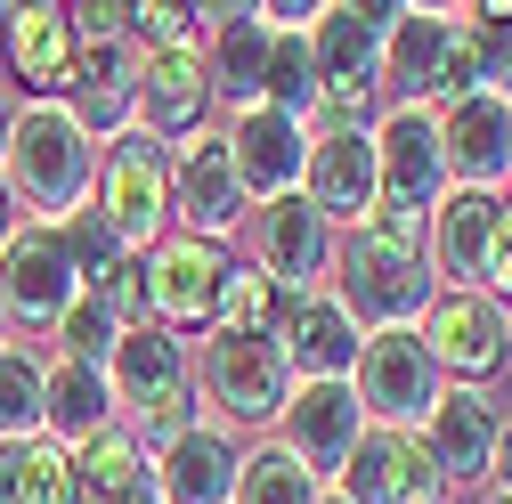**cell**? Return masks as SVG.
I'll list each match as a JSON object with an SVG mask.
<instances>
[{
  "label": "cell",
  "mask_w": 512,
  "mask_h": 504,
  "mask_svg": "<svg viewBox=\"0 0 512 504\" xmlns=\"http://www.w3.org/2000/svg\"><path fill=\"white\" fill-rule=\"evenodd\" d=\"M82 293H98L122 326H147V269H139V252H131V261H114V269H106L98 285H82Z\"/></svg>",
  "instance_id": "38"
},
{
  "label": "cell",
  "mask_w": 512,
  "mask_h": 504,
  "mask_svg": "<svg viewBox=\"0 0 512 504\" xmlns=\"http://www.w3.org/2000/svg\"><path fill=\"white\" fill-rule=\"evenodd\" d=\"M171 228L179 236H204V244H228L244 228V196H236V171H228L220 131H196V139L171 147Z\"/></svg>",
  "instance_id": "15"
},
{
  "label": "cell",
  "mask_w": 512,
  "mask_h": 504,
  "mask_svg": "<svg viewBox=\"0 0 512 504\" xmlns=\"http://www.w3.org/2000/svg\"><path fill=\"white\" fill-rule=\"evenodd\" d=\"M496 431H504V407H496L488 391H464V383H447L439 407L415 423V439H423L439 488H480L488 464H496Z\"/></svg>",
  "instance_id": "14"
},
{
  "label": "cell",
  "mask_w": 512,
  "mask_h": 504,
  "mask_svg": "<svg viewBox=\"0 0 512 504\" xmlns=\"http://www.w3.org/2000/svg\"><path fill=\"white\" fill-rule=\"evenodd\" d=\"M236 431L228 423H196L179 431L171 448H155V496L163 504H236Z\"/></svg>",
  "instance_id": "24"
},
{
  "label": "cell",
  "mask_w": 512,
  "mask_h": 504,
  "mask_svg": "<svg viewBox=\"0 0 512 504\" xmlns=\"http://www.w3.org/2000/svg\"><path fill=\"white\" fill-rule=\"evenodd\" d=\"M269 41H277V33L261 25V9H204V82H212V106H220V114L261 106Z\"/></svg>",
  "instance_id": "20"
},
{
  "label": "cell",
  "mask_w": 512,
  "mask_h": 504,
  "mask_svg": "<svg viewBox=\"0 0 512 504\" xmlns=\"http://www.w3.org/2000/svg\"><path fill=\"white\" fill-rule=\"evenodd\" d=\"M57 236H66V261H74V277H82V285H98V277H106L114 261H131V252L114 244V228H106V220H98L90 204L57 220Z\"/></svg>",
  "instance_id": "37"
},
{
  "label": "cell",
  "mask_w": 512,
  "mask_h": 504,
  "mask_svg": "<svg viewBox=\"0 0 512 504\" xmlns=\"http://www.w3.org/2000/svg\"><path fill=\"white\" fill-rule=\"evenodd\" d=\"M131 131H147L155 147H179L212 131V82H204V49H155L139 57V114Z\"/></svg>",
  "instance_id": "17"
},
{
  "label": "cell",
  "mask_w": 512,
  "mask_h": 504,
  "mask_svg": "<svg viewBox=\"0 0 512 504\" xmlns=\"http://www.w3.org/2000/svg\"><path fill=\"white\" fill-rule=\"evenodd\" d=\"M350 391H358V415H366V423L415 431V423L439 407L447 374L431 366L423 334H366V342H358V366H350Z\"/></svg>",
  "instance_id": "8"
},
{
  "label": "cell",
  "mask_w": 512,
  "mask_h": 504,
  "mask_svg": "<svg viewBox=\"0 0 512 504\" xmlns=\"http://www.w3.org/2000/svg\"><path fill=\"white\" fill-rule=\"evenodd\" d=\"M439 147H447V187L504 196V187H512V106L488 98V90L439 106Z\"/></svg>",
  "instance_id": "16"
},
{
  "label": "cell",
  "mask_w": 512,
  "mask_h": 504,
  "mask_svg": "<svg viewBox=\"0 0 512 504\" xmlns=\"http://www.w3.org/2000/svg\"><path fill=\"white\" fill-rule=\"evenodd\" d=\"M196 391H204V415L228 423V431H269L293 374H285V350L277 342H252V334H204V358H196Z\"/></svg>",
  "instance_id": "4"
},
{
  "label": "cell",
  "mask_w": 512,
  "mask_h": 504,
  "mask_svg": "<svg viewBox=\"0 0 512 504\" xmlns=\"http://www.w3.org/2000/svg\"><path fill=\"white\" fill-rule=\"evenodd\" d=\"M131 49L139 57H155V49H204V9L147 0V9H131Z\"/></svg>",
  "instance_id": "36"
},
{
  "label": "cell",
  "mask_w": 512,
  "mask_h": 504,
  "mask_svg": "<svg viewBox=\"0 0 512 504\" xmlns=\"http://www.w3.org/2000/svg\"><path fill=\"white\" fill-rule=\"evenodd\" d=\"M504 106H512V98H504Z\"/></svg>",
  "instance_id": "46"
},
{
  "label": "cell",
  "mask_w": 512,
  "mask_h": 504,
  "mask_svg": "<svg viewBox=\"0 0 512 504\" xmlns=\"http://www.w3.org/2000/svg\"><path fill=\"white\" fill-rule=\"evenodd\" d=\"M66 17H74V41H82V49L131 41V9H122V0H90V9H66Z\"/></svg>",
  "instance_id": "39"
},
{
  "label": "cell",
  "mask_w": 512,
  "mask_h": 504,
  "mask_svg": "<svg viewBox=\"0 0 512 504\" xmlns=\"http://www.w3.org/2000/svg\"><path fill=\"white\" fill-rule=\"evenodd\" d=\"M0 49H9V74L25 82V98H66L74 90V17L33 0V9H0Z\"/></svg>",
  "instance_id": "21"
},
{
  "label": "cell",
  "mask_w": 512,
  "mask_h": 504,
  "mask_svg": "<svg viewBox=\"0 0 512 504\" xmlns=\"http://www.w3.org/2000/svg\"><path fill=\"white\" fill-rule=\"evenodd\" d=\"M317 504H342V496H334V488H326V496H317Z\"/></svg>",
  "instance_id": "45"
},
{
  "label": "cell",
  "mask_w": 512,
  "mask_h": 504,
  "mask_svg": "<svg viewBox=\"0 0 512 504\" xmlns=\"http://www.w3.org/2000/svg\"><path fill=\"white\" fill-rule=\"evenodd\" d=\"M374 179H382V204L391 212H415L431 220L439 196H447V147H439V114L431 106H382L374 114Z\"/></svg>",
  "instance_id": "7"
},
{
  "label": "cell",
  "mask_w": 512,
  "mask_h": 504,
  "mask_svg": "<svg viewBox=\"0 0 512 504\" xmlns=\"http://www.w3.org/2000/svg\"><path fill=\"white\" fill-rule=\"evenodd\" d=\"M326 496V480H317L309 464H293L277 439H252L244 464H236V504H317Z\"/></svg>",
  "instance_id": "31"
},
{
  "label": "cell",
  "mask_w": 512,
  "mask_h": 504,
  "mask_svg": "<svg viewBox=\"0 0 512 504\" xmlns=\"http://www.w3.org/2000/svg\"><path fill=\"white\" fill-rule=\"evenodd\" d=\"M187 383H196V358H187V342H171L163 326H131V334L114 342V358H106V391H114V415L122 423L147 415L171 391H187Z\"/></svg>",
  "instance_id": "25"
},
{
  "label": "cell",
  "mask_w": 512,
  "mask_h": 504,
  "mask_svg": "<svg viewBox=\"0 0 512 504\" xmlns=\"http://www.w3.org/2000/svg\"><path fill=\"white\" fill-rule=\"evenodd\" d=\"M9 131H17V106L0 98V163H9Z\"/></svg>",
  "instance_id": "42"
},
{
  "label": "cell",
  "mask_w": 512,
  "mask_h": 504,
  "mask_svg": "<svg viewBox=\"0 0 512 504\" xmlns=\"http://www.w3.org/2000/svg\"><path fill=\"white\" fill-rule=\"evenodd\" d=\"M114 391H106V366L90 358H49V391H41V431L57 448H82V439L114 431Z\"/></svg>",
  "instance_id": "28"
},
{
  "label": "cell",
  "mask_w": 512,
  "mask_h": 504,
  "mask_svg": "<svg viewBox=\"0 0 512 504\" xmlns=\"http://www.w3.org/2000/svg\"><path fill=\"white\" fill-rule=\"evenodd\" d=\"M74 293H82V277L66 261L57 220H17V236L0 244V318L9 326H57Z\"/></svg>",
  "instance_id": "9"
},
{
  "label": "cell",
  "mask_w": 512,
  "mask_h": 504,
  "mask_svg": "<svg viewBox=\"0 0 512 504\" xmlns=\"http://www.w3.org/2000/svg\"><path fill=\"white\" fill-rule=\"evenodd\" d=\"M261 106H277L285 122H301V131H309V114H317V57H309V33H277V41H269Z\"/></svg>",
  "instance_id": "33"
},
{
  "label": "cell",
  "mask_w": 512,
  "mask_h": 504,
  "mask_svg": "<svg viewBox=\"0 0 512 504\" xmlns=\"http://www.w3.org/2000/svg\"><path fill=\"white\" fill-rule=\"evenodd\" d=\"M326 488L342 504H447V488H439V472L423 456V439L415 431H391V423H366Z\"/></svg>",
  "instance_id": "10"
},
{
  "label": "cell",
  "mask_w": 512,
  "mask_h": 504,
  "mask_svg": "<svg viewBox=\"0 0 512 504\" xmlns=\"http://www.w3.org/2000/svg\"><path fill=\"white\" fill-rule=\"evenodd\" d=\"M358 431H366V415H358V391L350 383H293L285 407H277V448L293 464H309L317 480L342 472V456H350Z\"/></svg>",
  "instance_id": "18"
},
{
  "label": "cell",
  "mask_w": 512,
  "mask_h": 504,
  "mask_svg": "<svg viewBox=\"0 0 512 504\" xmlns=\"http://www.w3.org/2000/svg\"><path fill=\"white\" fill-rule=\"evenodd\" d=\"M41 391H49V358L9 342L0 350V439H33L41 431Z\"/></svg>",
  "instance_id": "34"
},
{
  "label": "cell",
  "mask_w": 512,
  "mask_h": 504,
  "mask_svg": "<svg viewBox=\"0 0 512 504\" xmlns=\"http://www.w3.org/2000/svg\"><path fill=\"white\" fill-rule=\"evenodd\" d=\"M90 212L114 228L122 252H155L171 236V147H155L147 131H122L98 147V187Z\"/></svg>",
  "instance_id": "3"
},
{
  "label": "cell",
  "mask_w": 512,
  "mask_h": 504,
  "mask_svg": "<svg viewBox=\"0 0 512 504\" xmlns=\"http://www.w3.org/2000/svg\"><path fill=\"white\" fill-rule=\"evenodd\" d=\"M0 350H9V318H0Z\"/></svg>",
  "instance_id": "44"
},
{
  "label": "cell",
  "mask_w": 512,
  "mask_h": 504,
  "mask_svg": "<svg viewBox=\"0 0 512 504\" xmlns=\"http://www.w3.org/2000/svg\"><path fill=\"white\" fill-rule=\"evenodd\" d=\"M147 269V326H163L171 342H196L212 334V309H220V277H228V244L204 236H163L155 252H139Z\"/></svg>",
  "instance_id": "6"
},
{
  "label": "cell",
  "mask_w": 512,
  "mask_h": 504,
  "mask_svg": "<svg viewBox=\"0 0 512 504\" xmlns=\"http://www.w3.org/2000/svg\"><path fill=\"white\" fill-rule=\"evenodd\" d=\"M74 122L106 147L131 131V114H139V49L131 41H106V49H82L74 57V90H66Z\"/></svg>",
  "instance_id": "26"
},
{
  "label": "cell",
  "mask_w": 512,
  "mask_h": 504,
  "mask_svg": "<svg viewBox=\"0 0 512 504\" xmlns=\"http://www.w3.org/2000/svg\"><path fill=\"white\" fill-rule=\"evenodd\" d=\"M293 301H301V293L269 285L252 261H228V277H220V309H212V334H252V342H277V334H285V318H293Z\"/></svg>",
  "instance_id": "30"
},
{
  "label": "cell",
  "mask_w": 512,
  "mask_h": 504,
  "mask_svg": "<svg viewBox=\"0 0 512 504\" xmlns=\"http://www.w3.org/2000/svg\"><path fill=\"white\" fill-rule=\"evenodd\" d=\"M17 220H25V212H17V196H9V179H0V244L17 236Z\"/></svg>",
  "instance_id": "41"
},
{
  "label": "cell",
  "mask_w": 512,
  "mask_h": 504,
  "mask_svg": "<svg viewBox=\"0 0 512 504\" xmlns=\"http://www.w3.org/2000/svg\"><path fill=\"white\" fill-rule=\"evenodd\" d=\"M358 326H350V309L317 285V293H301L293 301V318H285V334H277V350H285V374L293 383H350V366H358Z\"/></svg>",
  "instance_id": "23"
},
{
  "label": "cell",
  "mask_w": 512,
  "mask_h": 504,
  "mask_svg": "<svg viewBox=\"0 0 512 504\" xmlns=\"http://www.w3.org/2000/svg\"><path fill=\"white\" fill-rule=\"evenodd\" d=\"M399 0H326L309 17V57H317V98L326 90H374L382 98V33Z\"/></svg>",
  "instance_id": "13"
},
{
  "label": "cell",
  "mask_w": 512,
  "mask_h": 504,
  "mask_svg": "<svg viewBox=\"0 0 512 504\" xmlns=\"http://www.w3.org/2000/svg\"><path fill=\"white\" fill-rule=\"evenodd\" d=\"M488 504H512V496H504V488H488Z\"/></svg>",
  "instance_id": "43"
},
{
  "label": "cell",
  "mask_w": 512,
  "mask_h": 504,
  "mask_svg": "<svg viewBox=\"0 0 512 504\" xmlns=\"http://www.w3.org/2000/svg\"><path fill=\"white\" fill-rule=\"evenodd\" d=\"M415 334H423L431 366L447 374V383H464V391H488L512 366V309L496 293H439Z\"/></svg>",
  "instance_id": "5"
},
{
  "label": "cell",
  "mask_w": 512,
  "mask_h": 504,
  "mask_svg": "<svg viewBox=\"0 0 512 504\" xmlns=\"http://www.w3.org/2000/svg\"><path fill=\"white\" fill-rule=\"evenodd\" d=\"M220 147H228V171H236V196L244 212H261L277 196H301V163H309V131L285 122L277 106H244L220 122Z\"/></svg>",
  "instance_id": "11"
},
{
  "label": "cell",
  "mask_w": 512,
  "mask_h": 504,
  "mask_svg": "<svg viewBox=\"0 0 512 504\" xmlns=\"http://www.w3.org/2000/svg\"><path fill=\"white\" fill-rule=\"evenodd\" d=\"M488 480L512 496V415H504V431H496V464H488Z\"/></svg>",
  "instance_id": "40"
},
{
  "label": "cell",
  "mask_w": 512,
  "mask_h": 504,
  "mask_svg": "<svg viewBox=\"0 0 512 504\" xmlns=\"http://www.w3.org/2000/svg\"><path fill=\"white\" fill-rule=\"evenodd\" d=\"M326 293L350 309L358 334H415L423 309L439 301V277L415 244H391L374 228H350L334 236V269H326Z\"/></svg>",
  "instance_id": "2"
},
{
  "label": "cell",
  "mask_w": 512,
  "mask_h": 504,
  "mask_svg": "<svg viewBox=\"0 0 512 504\" xmlns=\"http://www.w3.org/2000/svg\"><path fill=\"white\" fill-rule=\"evenodd\" d=\"M49 334H57V358H90V366H106V358H114V342L131 334V326H122L98 293H74V301H66V318H57Z\"/></svg>",
  "instance_id": "35"
},
{
  "label": "cell",
  "mask_w": 512,
  "mask_h": 504,
  "mask_svg": "<svg viewBox=\"0 0 512 504\" xmlns=\"http://www.w3.org/2000/svg\"><path fill=\"white\" fill-rule=\"evenodd\" d=\"M496 212H504V196H480V187H447L439 196V212L423 220V261H431L439 293H488Z\"/></svg>",
  "instance_id": "12"
},
{
  "label": "cell",
  "mask_w": 512,
  "mask_h": 504,
  "mask_svg": "<svg viewBox=\"0 0 512 504\" xmlns=\"http://www.w3.org/2000/svg\"><path fill=\"white\" fill-rule=\"evenodd\" d=\"M0 504H74V448L49 431L0 439Z\"/></svg>",
  "instance_id": "29"
},
{
  "label": "cell",
  "mask_w": 512,
  "mask_h": 504,
  "mask_svg": "<svg viewBox=\"0 0 512 504\" xmlns=\"http://www.w3.org/2000/svg\"><path fill=\"white\" fill-rule=\"evenodd\" d=\"M74 504H163L155 496V456L131 431H98L74 448Z\"/></svg>",
  "instance_id": "27"
},
{
  "label": "cell",
  "mask_w": 512,
  "mask_h": 504,
  "mask_svg": "<svg viewBox=\"0 0 512 504\" xmlns=\"http://www.w3.org/2000/svg\"><path fill=\"white\" fill-rule=\"evenodd\" d=\"M0 179H9L17 212L33 204L41 220H66L90 204L98 187V139L74 122L66 98H25L17 106V131H9V163H0Z\"/></svg>",
  "instance_id": "1"
},
{
  "label": "cell",
  "mask_w": 512,
  "mask_h": 504,
  "mask_svg": "<svg viewBox=\"0 0 512 504\" xmlns=\"http://www.w3.org/2000/svg\"><path fill=\"white\" fill-rule=\"evenodd\" d=\"M447 57H456V9H391L382 33V90H399V106H431Z\"/></svg>",
  "instance_id": "22"
},
{
  "label": "cell",
  "mask_w": 512,
  "mask_h": 504,
  "mask_svg": "<svg viewBox=\"0 0 512 504\" xmlns=\"http://www.w3.org/2000/svg\"><path fill=\"white\" fill-rule=\"evenodd\" d=\"M252 269H261L269 285H285V293H317L326 269H334V228L301 196H277V204H261V220H252Z\"/></svg>",
  "instance_id": "19"
},
{
  "label": "cell",
  "mask_w": 512,
  "mask_h": 504,
  "mask_svg": "<svg viewBox=\"0 0 512 504\" xmlns=\"http://www.w3.org/2000/svg\"><path fill=\"white\" fill-rule=\"evenodd\" d=\"M456 41L472 57V82L488 98H512V0H488V9H456Z\"/></svg>",
  "instance_id": "32"
}]
</instances>
